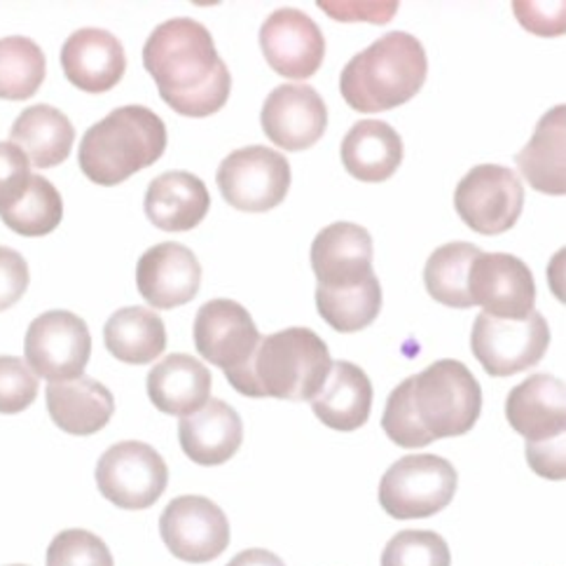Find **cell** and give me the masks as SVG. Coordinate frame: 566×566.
<instances>
[{
	"label": "cell",
	"mask_w": 566,
	"mask_h": 566,
	"mask_svg": "<svg viewBox=\"0 0 566 566\" xmlns=\"http://www.w3.org/2000/svg\"><path fill=\"white\" fill-rule=\"evenodd\" d=\"M144 64L159 96L178 115L209 117L228 104L230 71L207 27L195 19L178 17L159 24L146 40Z\"/></svg>",
	"instance_id": "obj_1"
},
{
	"label": "cell",
	"mask_w": 566,
	"mask_h": 566,
	"mask_svg": "<svg viewBox=\"0 0 566 566\" xmlns=\"http://www.w3.org/2000/svg\"><path fill=\"white\" fill-rule=\"evenodd\" d=\"M331 352L314 331L286 328L260 339L247 368L228 377L249 398L312 400L331 373Z\"/></svg>",
	"instance_id": "obj_2"
},
{
	"label": "cell",
	"mask_w": 566,
	"mask_h": 566,
	"mask_svg": "<svg viewBox=\"0 0 566 566\" xmlns=\"http://www.w3.org/2000/svg\"><path fill=\"white\" fill-rule=\"evenodd\" d=\"M423 45L410 33L394 31L356 54L339 75V92L358 113H381L408 104L427 83Z\"/></svg>",
	"instance_id": "obj_3"
},
{
	"label": "cell",
	"mask_w": 566,
	"mask_h": 566,
	"mask_svg": "<svg viewBox=\"0 0 566 566\" xmlns=\"http://www.w3.org/2000/svg\"><path fill=\"white\" fill-rule=\"evenodd\" d=\"M165 150L167 127L161 117L146 106H123L87 129L77 161L92 184L113 188L153 167Z\"/></svg>",
	"instance_id": "obj_4"
},
{
	"label": "cell",
	"mask_w": 566,
	"mask_h": 566,
	"mask_svg": "<svg viewBox=\"0 0 566 566\" xmlns=\"http://www.w3.org/2000/svg\"><path fill=\"white\" fill-rule=\"evenodd\" d=\"M410 400L419 427L431 440L459 438L475 427L482 389L463 363L444 358L410 377Z\"/></svg>",
	"instance_id": "obj_5"
},
{
	"label": "cell",
	"mask_w": 566,
	"mask_h": 566,
	"mask_svg": "<svg viewBox=\"0 0 566 566\" xmlns=\"http://www.w3.org/2000/svg\"><path fill=\"white\" fill-rule=\"evenodd\" d=\"M457 471L436 454H410L396 461L379 484V503L394 520H421L448 509L457 494Z\"/></svg>",
	"instance_id": "obj_6"
},
{
	"label": "cell",
	"mask_w": 566,
	"mask_h": 566,
	"mask_svg": "<svg viewBox=\"0 0 566 566\" xmlns=\"http://www.w3.org/2000/svg\"><path fill=\"white\" fill-rule=\"evenodd\" d=\"M218 188L237 211L265 213L279 207L291 188L289 159L272 148L249 146L220 161Z\"/></svg>",
	"instance_id": "obj_7"
},
{
	"label": "cell",
	"mask_w": 566,
	"mask_h": 566,
	"mask_svg": "<svg viewBox=\"0 0 566 566\" xmlns=\"http://www.w3.org/2000/svg\"><path fill=\"white\" fill-rule=\"evenodd\" d=\"M169 469L159 452L146 442L125 440L113 444L96 463V484L123 511H146L165 494Z\"/></svg>",
	"instance_id": "obj_8"
},
{
	"label": "cell",
	"mask_w": 566,
	"mask_h": 566,
	"mask_svg": "<svg viewBox=\"0 0 566 566\" xmlns=\"http://www.w3.org/2000/svg\"><path fill=\"white\" fill-rule=\"evenodd\" d=\"M551 345V328L534 310L524 318H494L480 314L471 333V349L492 377H511L534 368Z\"/></svg>",
	"instance_id": "obj_9"
},
{
	"label": "cell",
	"mask_w": 566,
	"mask_h": 566,
	"mask_svg": "<svg viewBox=\"0 0 566 566\" xmlns=\"http://www.w3.org/2000/svg\"><path fill=\"white\" fill-rule=\"evenodd\" d=\"M24 354L35 377L50 381L83 377L92 356L87 323L66 310L40 314L29 326Z\"/></svg>",
	"instance_id": "obj_10"
},
{
	"label": "cell",
	"mask_w": 566,
	"mask_h": 566,
	"mask_svg": "<svg viewBox=\"0 0 566 566\" xmlns=\"http://www.w3.org/2000/svg\"><path fill=\"white\" fill-rule=\"evenodd\" d=\"M454 209L478 234L509 232L524 209V186L515 171L499 165H480L461 178Z\"/></svg>",
	"instance_id": "obj_11"
},
{
	"label": "cell",
	"mask_w": 566,
	"mask_h": 566,
	"mask_svg": "<svg viewBox=\"0 0 566 566\" xmlns=\"http://www.w3.org/2000/svg\"><path fill=\"white\" fill-rule=\"evenodd\" d=\"M159 534L176 559L207 564L228 551L230 522L207 496H178L161 513Z\"/></svg>",
	"instance_id": "obj_12"
},
{
	"label": "cell",
	"mask_w": 566,
	"mask_h": 566,
	"mask_svg": "<svg viewBox=\"0 0 566 566\" xmlns=\"http://www.w3.org/2000/svg\"><path fill=\"white\" fill-rule=\"evenodd\" d=\"M260 339L251 314L234 300H211L197 312L195 347L201 358L228 377L247 368Z\"/></svg>",
	"instance_id": "obj_13"
},
{
	"label": "cell",
	"mask_w": 566,
	"mask_h": 566,
	"mask_svg": "<svg viewBox=\"0 0 566 566\" xmlns=\"http://www.w3.org/2000/svg\"><path fill=\"white\" fill-rule=\"evenodd\" d=\"M473 307L494 318H524L534 312L536 283L532 270L511 253H480L469 274Z\"/></svg>",
	"instance_id": "obj_14"
},
{
	"label": "cell",
	"mask_w": 566,
	"mask_h": 566,
	"mask_svg": "<svg viewBox=\"0 0 566 566\" xmlns=\"http://www.w3.org/2000/svg\"><path fill=\"white\" fill-rule=\"evenodd\" d=\"M260 48L268 64L289 80L312 77L326 56V40L312 17L295 8L272 12L260 29Z\"/></svg>",
	"instance_id": "obj_15"
},
{
	"label": "cell",
	"mask_w": 566,
	"mask_h": 566,
	"mask_svg": "<svg viewBox=\"0 0 566 566\" xmlns=\"http://www.w3.org/2000/svg\"><path fill=\"white\" fill-rule=\"evenodd\" d=\"M260 123L274 146L297 153L316 146L326 134L328 108L314 87L289 83L268 96Z\"/></svg>",
	"instance_id": "obj_16"
},
{
	"label": "cell",
	"mask_w": 566,
	"mask_h": 566,
	"mask_svg": "<svg viewBox=\"0 0 566 566\" xmlns=\"http://www.w3.org/2000/svg\"><path fill=\"white\" fill-rule=\"evenodd\" d=\"M201 283V265L197 255L167 241L140 255L136 265V286L150 307L174 310L195 300Z\"/></svg>",
	"instance_id": "obj_17"
},
{
	"label": "cell",
	"mask_w": 566,
	"mask_h": 566,
	"mask_svg": "<svg viewBox=\"0 0 566 566\" xmlns=\"http://www.w3.org/2000/svg\"><path fill=\"white\" fill-rule=\"evenodd\" d=\"M373 237L356 222H333L312 244V270L323 289L358 286L373 272Z\"/></svg>",
	"instance_id": "obj_18"
},
{
	"label": "cell",
	"mask_w": 566,
	"mask_h": 566,
	"mask_svg": "<svg viewBox=\"0 0 566 566\" xmlns=\"http://www.w3.org/2000/svg\"><path fill=\"white\" fill-rule=\"evenodd\" d=\"M62 69L77 90L101 94L113 90L127 71L125 48L104 29H80L62 48Z\"/></svg>",
	"instance_id": "obj_19"
},
{
	"label": "cell",
	"mask_w": 566,
	"mask_h": 566,
	"mask_svg": "<svg viewBox=\"0 0 566 566\" xmlns=\"http://www.w3.org/2000/svg\"><path fill=\"white\" fill-rule=\"evenodd\" d=\"M505 419L527 444L564 438V381L553 375H532L524 379L505 400Z\"/></svg>",
	"instance_id": "obj_20"
},
{
	"label": "cell",
	"mask_w": 566,
	"mask_h": 566,
	"mask_svg": "<svg viewBox=\"0 0 566 566\" xmlns=\"http://www.w3.org/2000/svg\"><path fill=\"white\" fill-rule=\"evenodd\" d=\"M180 448L199 467H220L230 461L244 440V423L226 400H209L205 408L180 419Z\"/></svg>",
	"instance_id": "obj_21"
},
{
	"label": "cell",
	"mask_w": 566,
	"mask_h": 566,
	"mask_svg": "<svg viewBox=\"0 0 566 566\" xmlns=\"http://www.w3.org/2000/svg\"><path fill=\"white\" fill-rule=\"evenodd\" d=\"M144 207L157 230L190 232L207 218L211 195L195 174L167 171L148 186Z\"/></svg>",
	"instance_id": "obj_22"
},
{
	"label": "cell",
	"mask_w": 566,
	"mask_h": 566,
	"mask_svg": "<svg viewBox=\"0 0 566 566\" xmlns=\"http://www.w3.org/2000/svg\"><path fill=\"white\" fill-rule=\"evenodd\" d=\"M312 410L328 429L349 433L370 419L373 384L368 375L349 360H337L312 398Z\"/></svg>",
	"instance_id": "obj_23"
},
{
	"label": "cell",
	"mask_w": 566,
	"mask_h": 566,
	"mask_svg": "<svg viewBox=\"0 0 566 566\" xmlns=\"http://www.w3.org/2000/svg\"><path fill=\"white\" fill-rule=\"evenodd\" d=\"M48 412L59 429L71 436H94L108 427L115 398L92 377L52 381L48 387Z\"/></svg>",
	"instance_id": "obj_24"
},
{
	"label": "cell",
	"mask_w": 566,
	"mask_h": 566,
	"mask_svg": "<svg viewBox=\"0 0 566 566\" xmlns=\"http://www.w3.org/2000/svg\"><path fill=\"white\" fill-rule=\"evenodd\" d=\"M153 406L174 417H188L211 400V373L188 354H171L148 375Z\"/></svg>",
	"instance_id": "obj_25"
},
{
	"label": "cell",
	"mask_w": 566,
	"mask_h": 566,
	"mask_svg": "<svg viewBox=\"0 0 566 566\" xmlns=\"http://www.w3.org/2000/svg\"><path fill=\"white\" fill-rule=\"evenodd\" d=\"M339 157L356 180L381 184L400 167L402 140L398 132L381 119H360L342 140Z\"/></svg>",
	"instance_id": "obj_26"
},
{
	"label": "cell",
	"mask_w": 566,
	"mask_h": 566,
	"mask_svg": "<svg viewBox=\"0 0 566 566\" xmlns=\"http://www.w3.org/2000/svg\"><path fill=\"white\" fill-rule=\"evenodd\" d=\"M566 108L555 106L538 119V127L527 146L520 150L517 167L530 186L543 195H566Z\"/></svg>",
	"instance_id": "obj_27"
},
{
	"label": "cell",
	"mask_w": 566,
	"mask_h": 566,
	"mask_svg": "<svg viewBox=\"0 0 566 566\" xmlns=\"http://www.w3.org/2000/svg\"><path fill=\"white\" fill-rule=\"evenodd\" d=\"M10 138L33 167L50 169L71 155L75 129L62 111L38 104L14 119Z\"/></svg>",
	"instance_id": "obj_28"
},
{
	"label": "cell",
	"mask_w": 566,
	"mask_h": 566,
	"mask_svg": "<svg viewBox=\"0 0 566 566\" xmlns=\"http://www.w3.org/2000/svg\"><path fill=\"white\" fill-rule=\"evenodd\" d=\"M106 349L123 363L146 366L167 349V328L148 307L117 310L104 328Z\"/></svg>",
	"instance_id": "obj_29"
},
{
	"label": "cell",
	"mask_w": 566,
	"mask_h": 566,
	"mask_svg": "<svg viewBox=\"0 0 566 566\" xmlns=\"http://www.w3.org/2000/svg\"><path fill=\"white\" fill-rule=\"evenodd\" d=\"M482 251L467 241H452L436 249L423 270V283L429 295L444 307L471 310L473 300L469 293V274L473 260Z\"/></svg>",
	"instance_id": "obj_30"
},
{
	"label": "cell",
	"mask_w": 566,
	"mask_h": 566,
	"mask_svg": "<svg viewBox=\"0 0 566 566\" xmlns=\"http://www.w3.org/2000/svg\"><path fill=\"white\" fill-rule=\"evenodd\" d=\"M316 310L321 318L337 333H356L368 328L381 310V289L377 276L358 286L323 289L316 286Z\"/></svg>",
	"instance_id": "obj_31"
},
{
	"label": "cell",
	"mask_w": 566,
	"mask_h": 566,
	"mask_svg": "<svg viewBox=\"0 0 566 566\" xmlns=\"http://www.w3.org/2000/svg\"><path fill=\"white\" fill-rule=\"evenodd\" d=\"M45 54L31 38H0V98L27 101L45 83Z\"/></svg>",
	"instance_id": "obj_32"
},
{
	"label": "cell",
	"mask_w": 566,
	"mask_h": 566,
	"mask_svg": "<svg viewBox=\"0 0 566 566\" xmlns=\"http://www.w3.org/2000/svg\"><path fill=\"white\" fill-rule=\"evenodd\" d=\"M64 218V201L45 176H33L24 195L0 213L6 226L22 237H45L59 228Z\"/></svg>",
	"instance_id": "obj_33"
},
{
	"label": "cell",
	"mask_w": 566,
	"mask_h": 566,
	"mask_svg": "<svg viewBox=\"0 0 566 566\" xmlns=\"http://www.w3.org/2000/svg\"><path fill=\"white\" fill-rule=\"evenodd\" d=\"M381 566H452L450 545L436 532H400L384 548Z\"/></svg>",
	"instance_id": "obj_34"
},
{
	"label": "cell",
	"mask_w": 566,
	"mask_h": 566,
	"mask_svg": "<svg viewBox=\"0 0 566 566\" xmlns=\"http://www.w3.org/2000/svg\"><path fill=\"white\" fill-rule=\"evenodd\" d=\"M45 566H115L108 545L87 530L56 534L48 548Z\"/></svg>",
	"instance_id": "obj_35"
},
{
	"label": "cell",
	"mask_w": 566,
	"mask_h": 566,
	"mask_svg": "<svg viewBox=\"0 0 566 566\" xmlns=\"http://www.w3.org/2000/svg\"><path fill=\"white\" fill-rule=\"evenodd\" d=\"M381 429L387 431V436L398 444V448L406 450H417V448H427L431 444V436L419 427L417 415L412 410V400H410V379L400 381L394 389V394L387 400V410H384L381 417Z\"/></svg>",
	"instance_id": "obj_36"
},
{
	"label": "cell",
	"mask_w": 566,
	"mask_h": 566,
	"mask_svg": "<svg viewBox=\"0 0 566 566\" xmlns=\"http://www.w3.org/2000/svg\"><path fill=\"white\" fill-rule=\"evenodd\" d=\"M38 396V377L17 356H0V415H19Z\"/></svg>",
	"instance_id": "obj_37"
},
{
	"label": "cell",
	"mask_w": 566,
	"mask_h": 566,
	"mask_svg": "<svg viewBox=\"0 0 566 566\" xmlns=\"http://www.w3.org/2000/svg\"><path fill=\"white\" fill-rule=\"evenodd\" d=\"M31 180V161L12 140H0V213L24 195Z\"/></svg>",
	"instance_id": "obj_38"
},
{
	"label": "cell",
	"mask_w": 566,
	"mask_h": 566,
	"mask_svg": "<svg viewBox=\"0 0 566 566\" xmlns=\"http://www.w3.org/2000/svg\"><path fill=\"white\" fill-rule=\"evenodd\" d=\"M29 289V265L22 253L0 247V312L10 310Z\"/></svg>",
	"instance_id": "obj_39"
},
{
	"label": "cell",
	"mask_w": 566,
	"mask_h": 566,
	"mask_svg": "<svg viewBox=\"0 0 566 566\" xmlns=\"http://www.w3.org/2000/svg\"><path fill=\"white\" fill-rule=\"evenodd\" d=\"M515 14L524 29L538 33V35H557L564 33V3L548 6V10H541L536 3H515Z\"/></svg>",
	"instance_id": "obj_40"
},
{
	"label": "cell",
	"mask_w": 566,
	"mask_h": 566,
	"mask_svg": "<svg viewBox=\"0 0 566 566\" xmlns=\"http://www.w3.org/2000/svg\"><path fill=\"white\" fill-rule=\"evenodd\" d=\"M318 8H323L335 19H342V22L368 19V22H375V24H387L396 14L398 3H326V0H321Z\"/></svg>",
	"instance_id": "obj_41"
},
{
	"label": "cell",
	"mask_w": 566,
	"mask_h": 566,
	"mask_svg": "<svg viewBox=\"0 0 566 566\" xmlns=\"http://www.w3.org/2000/svg\"><path fill=\"white\" fill-rule=\"evenodd\" d=\"M527 461L541 478L548 480H564L566 467H564V438H557L553 442L543 444H527Z\"/></svg>",
	"instance_id": "obj_42"
},
{
	"label": "cell",
	"mask_w": 566,
	"mask_h": 566,
	"mask_svg": "<svg viewBox=\"0 0 566 566\" xmlns=\"http://www.w3.org/2000/svg\"><path fill=\"white\" fill-rule=\"evenodd\" d=\"M228 566H286L281 562V557H276L270 551H262V548H251L239 553Z\"/></svg>",
	"instance_id": "obj_43"
},
{
	"label": "cell",
	"mask_w": 566,
	"mask_h": 566,
	"mask_svg": "<svg viewBox=\"0 0 566 566\" xmlns=\"http://www.w3.org/2000/svg\"><path fill=\"white\" fill-rule=\"evenodd\" d=\"M8 566H27V564H8Z\"/></svg>",
	"instance_id": "obj_44"
}]
</instances>
